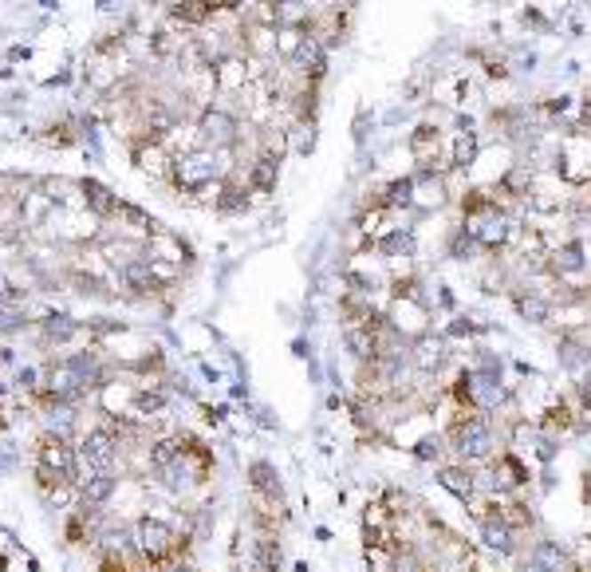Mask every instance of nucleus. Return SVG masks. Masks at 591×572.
Wrapping results in <instances>:
<instances>
[{
	"mask_svg": "<svg viewBox=\"0 0 591 572\" xmlns=\"http://www.w3.org/2000/svg\"><path fill=\"white\" fill-rule=\"evenodd\" d=\"M134 549H139L142 565H150V568L178 565V557L186 552V533H178L162 517H142L134 525Z\"/></svg>",
	"mask_w": 591,
	"mask_h": 572,
	"instance_id": "1",
	"label": "nucleus"
},
{
	"mask_svg": "<svg viewBox=\"0 0 591 572\" xmlns=\"http://www.w3.org/2000/svg\"><path fill=\"white\" fill-rule=\"evenodd\" d=\"M461 213H466L461 230H469L473 238H477L481 249H501V245L513 238V217H508L505 210H497L493 197L469 194L466 205H461Z\"/></svg>",
	"mask_w": 591,
	"mask_h": 572,
	"instance_id": "2",
	"label": "nucleus"
},
{
	"mask_svg": "<svg viewBox=\"0 0 591 572\" xmlns=\"http://www.w3.org/2000/svg\"><path fill=\"white\" fill-rule=\"evenodd\" d=\"M450 447L458 454L461 466H477V462H493V450H497V434H493V423L477 411H466L458 415V423L450 426Z\"/></svg>",
	"mask_w": 591,
	"mask_h": 572,
	"instance_id": "3",
	"label": "nucleus"
},
{
	"mask_svg": "<svg viewBox=\"0 0 591 572\" xmlns=\"http://www.w3.org/2000/svg\"><path fill=\"white\" fill-rule=\"evenodd\" d=\"M36 466L52 470V474H60L63 482L79 486L76 482V474H79V450H71L68 439H60V434L48 431L40 442H36Z\"/></svg>",
	"mask_w": 591,
	"mask_h": 572,
	"instance_id": "4",
	"label": "nucleus"
},
{
	"mask_svg": "<svg viewBox=\"0 0 591 572\" xmlns=\"http://www.w3.org/2000/svg\"><path fill=\"white\" fill-rule=\"evenodd\" d=\"M118 450H123V442H118V434L111 431L107 423H99L95 431L84 434V442H79V462H87L95 474H111Z\"/></svg>",
	"mask_w": 591,
	"mask_h": 572,
	"instance_id": "5",
	"label": "nucleus"
},
{
	"mask_svg": "<svg viewBox=\"0 0 591 572\" xmlns=\"http://www.w3.org/2000/svg\"><path fill=\"white\" fill-rule=\"evenodd\" d=\"M197 131H202V147H233V142H241V126H236V115L225 111V107H205L202 115H197Z\"/></svg>",
	"mask_w": 591,
	"mask_h": 572,
	"instance_id": "6",
	"label": "nucleus"
},
{
	"mask_svg": "<svg viewBox=\"0 0 591 572\" xmlns=\"http://www.w3.org/2000/svg\"><path fill=\"white\" fill-rule=\"evenodd\" d=\"M493 482H485L493 494H513V489H521V486H529V466H524L521 458H516L513 450H505V454H497V462H493Z\"/></svg>",
	"mask_w": 591,
	"mask_h": 572,
	"instance_id": "7",
	"label": "nucleus"
},
{
	"mask_svg": "<svg viewBox=\"0 0 591 572\" xmlns=\"http://www.w3.org/2000/svg\"><path fill=\"white\" fill-rule=\"evenodd\" d=\"M481 544H485L489 552H497V557H513L516 552V533L505 525V517H501L497 505L481 517Z\"/></svg>",
	"mask_w": 591,
	"mask_h": 572,
	"instance_id": "8",
	"label": "nucleus"
},
{
	"mask_svg": "<svg viewBox=\"0 0 591 572\" xmlns=\"http://www.w3.org/2000/svg\"><path fill=\"white\" fill-rule=\"evenodd\" d=\"M434 478H438V486L445 494H453L458 502H473L477 497V478H473L469 466H461V462H453V466H438L434 470Z\"/></svg>",
	"mask_w": 591,
	"mask_h": 572,
	"instance_id": "9",
	"label": "nucleus"
},
{
	"mask_svg": "<svg viewBox=\"0 0 591 572\" xmlns=\"http://www.w3.org/2000/svg\"><path fill=\"white\" fill-rule=\"evenodd\" d=\"M529 565L540 568V572H571V565H576V560H571V552L563 549L560 541H548V537H544V541L532 544Z\"/></svg>",
	"mask_w": 591,
	"mask_h": 572,
	"instance_id": "10",
	"label": "nucleus"
},
{
	"mask_svg": "<svg viewBox=\"0 0 591 572\" xmlns=\"http://www.w3.org/2000/svg\"><path fill=\"white\" fill-rule=\"evenodd\" d=\"M343 343H347V351L355 359H363V363H375L379 359V335L367 328L363 320H351L347 328H343Z\"/></svg>",
	"mask_w": 591,
	"mask_h": 572,
	"instance_id": "11",
	"label": "nucleus"
},
{
	"mask_svg": "<svg viewBox=\"0 0 591 572\" xmlns=\"http://www.w3.org/2000/svg\"><path fill=\"white\" fill-rule=\"evenodd\" d=\"M276 178H280V158H272V154H257L252 166L244 170V186L257 189V194H272Z\"/></svg>",
	"mask_w": 591,
	"mask_h": 572,
	"instance_id": "12",
	"label": "nucleus"
},
{
	"mask_svg": "<svg viewBox=\"0 0 591 572\" xmlns=\"http://www.w3.org/2000/svg\"><path fill=\"white\" fill-rule=\"evenodd\" d=\"M249 482H252V494H257V502H280V474L272 462H252L249 466Z\"/></svg>",
	"mask_w": 591,
	"mask_h": 572,
	"instance_id": "13",
	"label": "nucleus"
},
{
	"mask_svg": "<svg viewBox=\"0 0 591 572\" xmlns=\"http://www.w3.org/2000/svg\"><path fill=\"white\" fill-rule=\"evenodd\" d=\"M115 489H118L115 474H95V478H87V482H79V502H84L87 510H99V505H107L115 497Z\"/></svg>",
	"mask_w": 591,
	"mask_h": 572,
	"instance_id": "14",
	"label": "nucleus"
},
{
	"mask_svg": "<svg viewBox=\"0 0 591 572\" xmlns=\"http://www.w3.org/2000/svg\"><path fill=\"white\" fill-rule=\"evenodd\" d=\"M513 304H516V312H521V320H529V324H548L552 320V304H548V296H544V293H529V288H521V293L513 296Z\"/></svg>",
	"mask_w": 591,
	"mask_h": 572,
	"instance_id": "15",
	"label": "nucleus"
},
{
	"mask_svg": "<svg viewBox=\"0 0 591 572\" xmlns=\"http://www.w3.org/2000/svg\"><path fill=\"white\" fill-rule=\"evenodd\" d=\"M84 205L91 213H99V217H115V210H118V197L111 194L107 186H99V181H84Z\"/></svg>",
	"mask_w": 591,
	"mask_h": 572,
	"instance_id": "16",
	"label": "nucleus"
},
{
	"mask_svg": "<svg viewBox=\"0 0 591 572\" xmlns=\"http://www.w3.org/2000/svg\"><path fill=\"white\" fill-rule=\"evenodd\" d=\"M379 253H383V257H411L414 233L411 230H387L383 238H379Z\"/></svg>",
	"mask_w": 591,
	"mask_h": 572,
	"instance_id": "17",
	"label": "nucleus"
},
{
	"mask_svg": "<svg viewBox=\"0 0 591 572\" xmlns=\"http://www.w3.org/2000/svg\"><path fill=\"white\" fill-rule=\"evenodd\" d=\"M584 261H587V249H584V241H579V238L560 245V253H556V269L560 272H579V269H584Z\"/></svg>",
	"mask_w": 591,
	"mask_h": 572,
	"instance_id": "18",
	"label": "nucleus"
},
{
	"mask_svg": "<svg viewBox=\"0 0 591 572\" xmlns=\"http://www.w3.org/2000/svg\"><path fill=\"white\" fill-rule=\"evenodd\" d=\"M591 363V348L587 343H579V340H560V367H568V371H579V367H587Z\"/></svg>",
	"mask_w": 591,
	"mask_h": 572,
	"instance_id": "19",
	"label": "nucleus"
},
{
	"mask_svg": "<svg viewBox=\"0 0 591 572\" xmlns=\"http://www.w3.org/2000/svg\"><path fill=\"white\" fill-rule=\"evenodd\" d=\"M383 205L387 210H398V205H414V178H395L390 186L383 189Z\"/></svg>",
	"mask_w": 591,
	"mask_h": 572,
	"instance_id": "20",
	"label": "nucleus"
},
{
	"mask_svg": "<svg viewBox=\"0 0 591 572\" xmlns=\"http://www.w3.org/2000/svg\"><path fill=\"white\" fill-rule=\"evenodd\" d=\"M473 158H477V134H458L453 139V154H450V162L458 170H466V166H473Z\"/></svg>",
	"mask_w": 591,
	"mask_h": 572,
	"instance_id": "21",
	"label": "nucleus"
},
{
	"mask_svg": "<svg viewBox=\"0 0 591 572\" xmlns=\"http://www.w3.org/2000/svg\"><path fill=\"white\" fill-rule=\"evenodd\" d=\"M477 253H481V245L469 230H453V238H450V257L453 261H473Z\"/></svg>",
	"mask_w": 591,
	"mask_h": 572,
	"instance_id": "22",
	"label": "nucleus"
},
{
	"mask_svg": "<svg viewBox=\"0 0 591 572\" xmlns=\"http://www.w3.org/2000/svg\"><path fill=\"white\" fill-rule=\"evenodd\" d=\"M438 363H442V343L426 335V340L418 343V367H422V371H430V367H438Z\"/></svg>",
	"mask_w": 591,
	"mask_h": 572,
	"instance_id": "23",
	"label": "nucleus"
},
{
	"mask_svg": "<svg viewBox=\"0 0 591 572\" xmlns=\"http://www.w3.org/2000/svg\"><path fill=\"white\" fill-rule=\"evenodd\" d=\"M438 454H442V439H438V434H426V439H418V442H414V458L434 462Z\"/></svg>",
	"mask_w": 591,
	"mask_h": 572,
	"instance_id": "24",
	"label": "nucleus"
},
{
	"mask_svg": "<svg viewBox=\"0 0 591 572\" xmlns=\"http://www.w3.org/2000/svg\"><path fill=\"white\" fill-rule=\"evenodd\" d=\"M0 304H16V288L8 285L4 272H0Z\"/></svg>",
	"mask_w": 591,
	"mask_h": 572,
	"instance_id": "25",
	"label": "nucleus"
},
{
	"mask_svg": "<svg viewBox=\"0 0 591 572\" xmlns=\"http://www.w3.org/2000/svg\"><path fill=\"white\" fill-rule=\"evenodd\" d=\"M162 572H194V568H189L186 560H178V565H166V568H162Z\"/></svg>",
	"mask_w": 591,
	"mask_h": 572,
	"instance_id": "26",
	"label": "nucleus"
},
{
	"mask_svg": "<svg viewBox=\"0 0 591 572\" xmlns=\"http://www.w3.org/2000/svg\"><path fill=\"white\" fill-rule=\"evenodd\" d=\"M584 123L591 126V91H587V95H584Z\"/></svg>",
	"mask_w": 591,
	"mask_h": 572,
	"instance_id": "27",
	"label": "nucleus"
}]
</instances>
